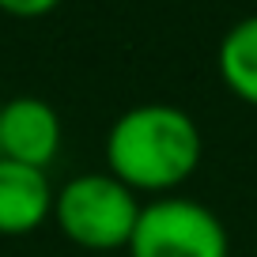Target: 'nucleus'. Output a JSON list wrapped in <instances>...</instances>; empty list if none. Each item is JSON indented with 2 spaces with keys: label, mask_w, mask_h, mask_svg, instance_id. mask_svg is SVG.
Here are the masks:
<instances>
[{
  "label": "nucleus",
  "mask_w": 257,
  "mask_h": 257,
  "mask_svg": "<svg viewBox=\"0 0 257 257\" xmlns=\"http://www.w3.org/2000/svg\"><path fill=\"white\" fill-rule=\"evenodd\" d=\"M61 148V117L46 98L19 95L0 106V159L46 170Z\"/></svg>",
  "instance_id": "20e7f679"
},
{
  "label": "nucleus",
  "mask_w": 257,
  "mask_h": 257,
  "mask_svg": "<svg viewBox=\"0 0 257 257\" xmlns=\"http://www.w3.org/2000/svg\"><path fill=\"white\" fill-rule=\"evenodd\" d=\"M140 204L121 178L76 174L61 193H53V219L68 242L83 249H121L133 238Z\"/></svg>",
  "instance_id": "f03ea898"
},
{
  "label": "nucleus",
  "mask_w": 257,
  "mask_h": 257,
  "mask_svg": "<svg viewBox=\"0 0 257 257\" xmlns=\"http://www.w3.org/2000/svg\"><path fill=\"white\" fill-rule=\"evenodd\" d=\"M219 76L238 98L257 106V16H246L219 42Z\"/></svg>",
  "instance_id": "423d86ee"
},
{
  "label": "nucleus",
  "mask_w": 257,
  "mask_h": 257,
  "mask_svg": "<svg viewBox=\"0 0 257 257\" xmlns=\"http://www.w3.org/2000/svg\"><path fill=\"white\" fill-rule=\"evenodd\" d=\"M133 257H231L227 227L212 208L189 197H159L140 204L128 238Z\"/></svg>",
  "instance_id": "7ed1b4c3"
},
{
  "label": "nucleus",
  "mask_w": 257,
  "mask_h": 257,
  "mask_svg": "<svg viewBox=\"0 0 257 257\" xmlns=\"http://www.w3.org/2000/svg\"><path fill=\"white\" fill-rule=\"evenodd\" d=\"M106 163L128 189H174L201 163V128L182 106H133L106 133Z\"/></svg>",
  "instance_id": "f257e3e1"
},
{
  "label": "nucleus",
  "mask_w": 257,
  "mask_h": 257,
  "mask_svg": "<svg viewBox=\"0 0 257 257\" xmlns=\"http://www.w3.org/2000/svg\"><path fill=\"white\" fill-rule=\"evenodd\" d=\"M61 0H0V8L4 12H12V16H23V19H31V16H46V12H53Z\"/></svg>",
  "instance_id": "0eeeda50"
},
{
  "label": "nucleus",
  "mask_w": 257,
  "mask_h": 257,
  "mask_svg": "<svg viewBox=\"0 0 257 257\" xmlns=\"http://www.w3.org/2000/svg\"><path fill=\"white\" fill-rule=\"evenodd\" d=\"M53 216V189L46 170L0 159V234H31Z\"/></svg>",
  "instance_id": "39448f33"
}]
</instances>
